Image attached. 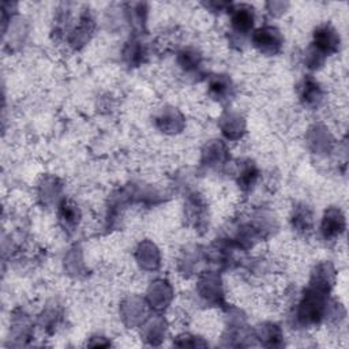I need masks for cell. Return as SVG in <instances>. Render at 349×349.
<instances>
[{
    "label": "cell",
    "instance_id": "cell-1",
    "mask_svg": "<svg viewBox=\"0 0 349 349\" xmlns=\"http://www.w3.org/2000/svg\"><path fill=\"white\" fill-rule=\"evenodd\" d=\"M252 14L250 10H239V13L233 17V25L239 30H245L252 25Z\"/></svg>",
    "mask_w": 349,
    "mask_h": 349
}]
</instances>
